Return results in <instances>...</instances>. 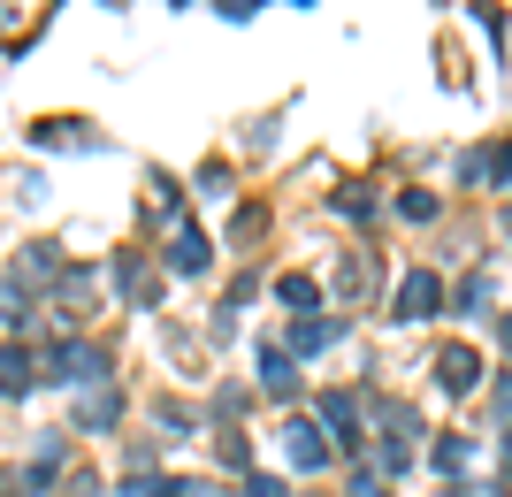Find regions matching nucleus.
Returning a JSON list of instances; mask_svg holds the SVG:
<instances>
[{
	"mask_svg": "<svg viewBox=\"0 0 512 497\" xmlns=\"http://www.w3.org/2000/svg\"><path fill=\"white\" fill-rule=\"evenodd\" d=\"M291 459H299V467H321V429H306V421H291Z\"/></svg>",
	"mask_w": 512,
	"mask_h": 497,
	"instance_id": "3",
	"label": "nucleus"
},
{
	"mask_svg": "<svg viewBox=\"0 0 512 497\" xmlns=\"http://www.w3.org/2000/svg\"><path fill=\"white\" fill-rule=\"evenodd\" d=\"M497 421H505V436H512V383L497 390Z\"/></svg>",
	"mask_w": 512,
	"mask_h": 497,
	"instance_id": "7",
	"label": "nucleus"
},
{
	"mask_svg": "<svg viewBox=\"0 0 512 497\" xmlns=\"http://www.w3.org/2000/svg\"><path fill=\"white\" fill-rule=\"evenodd\" d=\"M436 299H444V291H436V276H406V283H398V322L436 314Z\"/></svg>",
	"mask_w": 512,
	"mask_h": 497,
	"instance_id": "1",
	"label": "nucleus"
},
{
	"mask_svg": "<svg viewBox=\"0 0 512 497\" xmlns=\"http://www.w3.org/2000/svg\"><path fill=\"white\" fill-rule=\"evenodd\" d=\"M436 368H444V390H474V375H482V360H474L467 345H451L444 360H436Z\"/></svg>",
	"mask_w": 512,
	"mask_h": 497,
	"instance_id": "2",
	"label": "nucleus"
},
{
	"mask_svg": "<svg viewBox=\"0 0 512 497\" xmlns=\"http://www.w3.org/2000/svg\"><path fill=\"white\" fill-rule=\"evenodd\" d=\"M31 375H23V352H0V390H23Z\"/></svg>",
	"mask_w": 512,
	"mask_h": 497,
	"instance_id": "5",
	"label": "nucleus"
},
{
	"mask_svg": "<svg viewBox=\"0 0 512 497\" xmlns=\"http://www.w3.org/2000/svg\"><path fill=\"white\" fill-rule=\"evenodd\" d=\"M329 337H337V322H306V329H291V345H299V352H321Z\"/></svg>",
	"mask_w": 512,
	"mask_h": 497,
	"instance_id": "4",
	"label": "nucleus"
},
{
	"mask_svg": "<svg viewBox=\"0 0 512 497\" xmlns=\"http://www.w3.org/2000/svg\"><path fill=\"white\" fill-rule=\"evenodd\" d=\"M260 368H268V390H291V360H283V352H268Z\"/></svg>",
	"mask_w": 512,
	"mask_h": 497,
	"instance_id": "6",
	"label": "nucleus"
}]
</instances>
